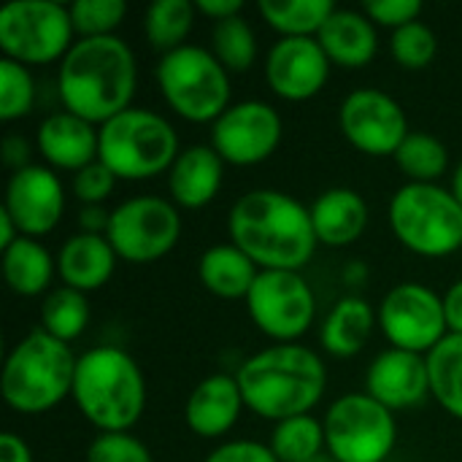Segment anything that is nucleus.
Masks as SVG:
<instances>
[{
	"label": "nucleus",
	"mask_w": 462,
	"mask_h": 462,
	"mask_svg": "<svg viewBox=\"0 0 462 462\" xmlns=\"http://www.w3.org/2000/svg\"><path fill=\"white\" fill-rule=\"evenodd\" d=\"M330 76V60L317 38H282L265 57V79L284 100L314 97Z\"/></svg>",
	"instance_id": "obj_17"
},
{
	"label": "nucleus",
	"mask_w": 462,
	"mask_h": 462,
	"mask_svg": "<svg viewBox=\"0 0 462 462\" xmlns=\"http://www.w3.org/2000/svg\"><path fill=\"white\" fill-rule=\"evenodd\" d=\"M35 106V81L27 65L8 57L0 60V119L14 122L27 116Z\"/></svg>",
	"instance_id": "obj_35"
},
{
	"label": "nucleus",
	"mask_w": 462,
	"mask_h": 462,
	"mask_svg": "<svg viewBox=\"0 0 462 462\" xmlns=\"http://www.w3.org/2000/svg\"><path fill=\"white\" fill-rule=\"evenodd\" d=\"M376 319L379 317L363 298H341L330 309V314L325 317L322 330H319L325 352H330L333 357L360 355L365 341L374 333Z\"/></svg>",
	"instance_id": "obj_26"
},
{
	"label": "nucleus",
	"mask_w": 462,
	"mask_h": 462,
	"mask_svg": "<svg viewBox=\"0 0 462 462\" xmlns=\"http://www.w3.org/2000/svg\"><path fill=\"white\" fill-rule=\"evenodd\" d=\"M211 51L227 70L244 73L257 60V35L241 14L222 19V22H214Z\"/></svg>",
	"instance_id": "obj_34"
},
{
	"label": "nucleus",
	"mask_w": 462,
	"mask_h": 462,
	"mask_svg": "<svg viewBox=\"0 0 462 462\" xmlns=\"http://www.w3.org/2000/svg\"><path fill=\"white\" fill-rule=\"evenodd\" d=\"M195 5L189 0H157L146 8L143 32L146 41L162 54L184 46V38L192 30Z\"/></svg>",
	"instance_id": "obj_30"
},
{
	"label": "nucleus",
	"mask_w": 462,
	"mask_h": 462,
	"mask_svg": "<svg viewBox=\"0 0 462 462\" xmlns=\"http://www.w3.org/2000/svg\"><path fill=\"white\" fill-rule=\"evenodd\" d=\"M395 238L422 257H447L462 246V206L439 184H403L390 200Z\"/></svg>",
	"instance_id": "obj_7"
},
{
	"label": "nucleus",
	"mask_w": 462,
	"mask_h": 462,
	"mask_svg": "<svg viewBox=\"0 0 462 462\" xmlns=\"http://www.w3.org/2000/svg\"><path fill=\"white\" fill-rule=\"evenodd\" d=\"M390 49H393V57L398 60V65H403L409 70H422L433 62V57L439 51V38L425 22H411L393 32Z\"/></svg>",
	"instance_id": "obj_37"
},
{
	"label": "nucleus",
	"mask_w": 462,
	"mask_h": 462,
	"mask_svg": "<svg viewBox=\"0 0 462 462\" xmlns=\"http://www.w3.org/2000/svg\"><path fill=\"white\" fill-rule=\"evenodd\" d=\"M338 125L344 138L371 157H395L409 135L406 111L382 89H355L346 95L338 111Z\"/></svg>",
	"instance_id": "obj_14"
},
{
	"label": "nucleus",
	"mask_w": 462,
	"mask_h": 462,
	"mask_svg": "<svg viewBox=\"0 0 462 462\" xmlns=\"http://www.w3.org/2000/svg\"><path fill=\"white\" fill-rule=\"evenodd\" d=\"M365 393L390 411L420 406L430 393L428 360L395 346L376 355L365 376Z\"/></svg>",
	"instance_id": "obj_18"
},
{
	"label": "nucleus",
	"mask_w": 462,
	"mask_h": 462,
	"mask_svg": "<svg viewBox=\"0 0 462 462\" xmlns=\"http://www.w3.org/2000/svg\"><path fill=\"white\" fill-rule=\"evenodd\" d=\"M252 322L279 344L300 338L317 317V298L298 271H260L246 295Z\"/></svg>",
	"instance_id": "obj_12"
},
{
	"label": "nucleus",
	"mask_w": 462,
	"mask_h": 462,
	"mask_svg": "<svg viewBox=\"0 0 462 462\" xmlns=\"http://www.w3.org/2000/svg\"><path fill=\"white\" fill-rule=\"evenodd\" d=\"M3 208L11 214L22 236H46L57 227L65 211L62 181L54 171L43 165H27L22 171H14L5 187Z\"/></svg>",
	"instance_id": "obj_16"
},
{
	"label": "nucleus",
	"mask_w": 462,
	"mask_h": 462,
	"mask_svg": "<svg viewBox=\"0 0 462 462\" xmlns=\"http://www.w3.org/2000/svg\"><path fill=\"white\" fill-rule=\"evenodd\" d=\"M363 11L374 24H384V27L398 30L403 24L420 22L422 3L420 0H365Z\"/></svg>",
	"instance_id": "obj_40"
},
{
	"label": "nucleus",
	"mask_w": 462,
	"mask_h": 462,
	"mask_svg": "<svg viewBox=\"0 0 462 462\" xmlns=\"http://www.w3.org/2000/svg\"><path fill=\"white\" fill-rule=\"evenodd\" d=\"M444 311H447V325L449 333L462 336V279L449 287V292L444 295Z\"/></svg>",
	"instance_id": "obj_45"
},
{
	"label": "nucleus",
	"mask_w": 462,
	"mask_h": 462,
	"mask_svg": "<svg viewBox=\"0 0 462 462\" xmlns=\"http://www.w3.org/2000/svg\"><path fill=\"white\" fill-rule=\"evenodd\" d=\"M244 406L246 403L238 379L227 374H214L189 393L184 420L187 428L200 439H219L238 422Z\"/></svg>",
	"instance_id": "obj_20"
},
{
	"label": "nucleus",
	"mask_w": 462,
	"mask_h": 462,
	"mask_svg": "<svg viewBox=\"0 0 462 462\" xmlns=\"http://www.w3.org/2000/svg\"><path fill=\"white\" fill-rule=\"evenodd\" d=\"M322 425L328 455L336 462H384L395 449V417L368 393L338 398Z\"/></svg>",
	"instance_id": "obj_9"
},
{
	"label": "nucleus",
	"mask_w": 462,
	"mask_h": 462,
	"mask_svg": "<svg viewBox=\"0 0 462 462\" xmlns=\"http://www.w3.org/2000/svg\"><path fill=\"white\" fill-rule=\"evenodd\" d=\"M76 357L43 328L27 333L3 368V398L19 414H43L73 393Z\"/></svg>",
	"instance_id": "obj_5"
},
{
	"label": "nucleus",
	"mask_w": 462,
	"mask_h": 462,
	"mask_svg": "<svg viewBox=\"0 0 462 462\" xmlns=\"http://www.w3.org/2000/svg\"><path fill=\"white\" fill-rule=\"evenodd\" d=\"M19 236H22V233H19V227L14 225L11 214H8L5 208H0V249L5 252V249H8Z\"/></svg>",
	"instance_id": "obj_47"
},
{
	"label": "nucleus",
	"mask_w": 462,
	"mask_h": 462,
	"mask_svg": "<svg viewBox=\"0 0 462 462\" xmlns=\"http://www.w3.org/2000/svg\"><path fill=\"white\" fill-rule=\"evenodd\" d=\"M38 152L49 165L79 173L81 168L97 162L100 130L70 111L49 114L38 127Z\"/></svg>",
	"instance_id": "obj_19"
},
{
	"label": "nucleus",
	"mask_w": 462,
	"mask_h": 462,
	"mask_svg": "<svg viewBox=\"0 0 462 462\" xmlns=\"http://www.w3.org/2000/svg\"><path fill=\"white\" fill-rule=\"evenodd\" d=\"M206 462H279L271 447L257 441H230L217 447Z\"/></svg>",
	"instance_id": "obj_41"
},
{
	"label": "nucleus",
	"mask_w": 462,
	"mask_h": 462,
	"mask_svg": "<svg viewBox=\"0 0 462 462\" xmlns=\"http://www.w3.org/2000/svg\"><path fill=\"white\" fill-rule=\"evenodd\" d=\"M89 322L87 295L73 287L51 290L41 306V328L62 344H70L84 333Z\"/></svg>",
	"instance_id": "obj_31"
},
{
	"label": "nucleus",
	"mask_w": 462,
	"mask_h": 462,
	"mask_svg": "<svg viewBox=\"0 0 462 462\" xmlns=\"http://www.w3.org/2000/svg\"><path fill=\"white\" fill-rule=\"evenodd\" d=\"M325 447V425L311 414L276 422L271 436V449L279 462H309L319 457Z\"/></svg>",
	"instance_id": "obj_32"
},
{
	"label": "nucleus",
	"mask_w": 462,
	"mask_h": 462,
	"mask_svg": "<svg viewBox=\"0 0 462 462\" xmlns=\"http://www.w3.org/2000/svg\"><path fill=\"white\" fill-rule=\"evenodd\" d=\"M227 233L260 271H300L319 244L311 208L279 189L241 195L230 208Z\"/></svg>",
	"instance_id": "obj_1"
},
{
	"label": "nucleus",
	"mask_w": 462,
	"mask_h": 462,
	"mask_svg": "<svg viewBox=\"0 0 462 462\" xmlns=\"http://www.w3.org/2000/svg\"><path fill=\"white\" fill-rule=\"evenodd\" d=\"M260 16L282 38H314L333 16V0H260Z\"/></svg>",
	"instance_id": "obj_28"
},
{
	"label": "nucleus",
	"mask_w": 462,
	"mask_h": 462,
	"mask_svg": "<svg viewBox=\"0 0 462 462\" xmlns=\"http://www.w3.org/2000/svg\"><path fill=\"white\" fill-rule=\"evenodd\" d=\"M79 225H81V233L106 236L111 225V211H106L103 206H84L79 211Z\"/></svg>",
	"instance_id": "obj_42"
},
{
	"label": "nucleus",
	"mask_w": 462,
	"mask_h": 462,
	"mask_svg": "<svg viewBox=\"0 0 462 462\" xmlns=\"http://www.w3.org/2000/svg\"><path fill=\"white\" fill-rule=\"evenodd\" d=\"M452 195L457 198V203L462 206V162L455 168V176H452Z\"/></svg>",
	"instance_id": "obj_48"
},
{
	"label": "nucleus",
	"mask_w": 462,
	"mask_h": 462,
	"mask_svg": "<svg viewBox=\"0 0 462 462\" xmlns=\"http://www.w3.org/2000/svg\"><path fill=\"white\" fill-rule=\"evenodd\" d=\"M70 8L54 0H16L0 11V49L22 65H46L70 51Z\"/></svg>",
	"instance_id": "obj_10"
},
{
	"label": "nucleus",
	"mask_w": 462,
	"mask_h": 462,
	"mask_svg": "<svg viewBox=\"0 0 462 462\" xmlns=\"http://www.w3.org/2000/svg\"><path fill=\"white\" fill-rule=\"evenodd\" d=\"M116 260L119 257L106 236L76 233L62 244L57 254V273L62 276L65 287L87 295L92 290H100L114 276Z\"/></svg>",
	"instance_id": "obj_22"
},
{
	"label": "nucleus",
	"mask_w": 462,
	"mask_h": 462,
	"mask_svg": "<svg viewBox=\"0 0 462 462\" xmlns=\"http://www.w3.org/2000/svg\"><path fill=\"white\" fill-rule=\"evenodd\" d=\"M73 401L103 433H127L143 414L146 382L138 363L116 346H95L76 363Z\"/></svg>",
	"instance_id": "obj_4"
},
{
	"label": "nucleus",
	"mask_w": 462,
	"mask_h": 462,
	"mask_svg": "<svg viewBox=\"0 0 462 462\" xmlns=\"http://www.w3.org/2000/svg\"><path fill=\"white\" fill-rule=\"evenodd\" d=\"M87 462H154L149 449L130 433H100L89 449Z\"/></svg>",
	"instance_id": "obj_38"
},
{
	"label": "nucleus",
	"mask_w": 462,
	"mask_h": 462,
	"mask_svg": "<svg viewBox=\"0 0 462 462\" xmlns=\"http://www.w3.org/2000/svg\"><path fill=\"white\" fill-rule=\"evenodd\" d=\"M317 241L325 246H349L368 227V203L349 187L325 189L311 206Z\"/></svg>",
	"instance_id": "obj_23"
},
{
	"label": "nucleus",
	"mask_w": 462,
	"mask_h": 462,
	"mask_svg": "<svg viewBox=\"0 0 462 462\" xmlns=\"http://www.w3.org/2000/svg\"><path fill=\"white\" fill-rule=\"evenodd\" d=\"M198 276L211 295L225 298V300H238L249 295L260 271L238 246L217 244L203 252L198 263Z\"/></svg>",
	"instance_id": "obj_25"
},
{
	"label": "nucleus",
	"mask_w": 462,
	"mask_h": 462,
	"mask_svg": "<svg viewBox=\"0 0 462 462\" xmlns=\"http://www.w3.org/2000/svg\"><path fill=\"white\" fill-rule=\"evenodd\" d=\"M3 160H5V165L8 168H14V171H22V168H27L30 162V143L24 141V138H19V135H8L5 141H3Z\"/></svg>",
	"instance_id": "obj_43"
},
{
	"label": "nucleus",
	"mask_w": 462,
	"mask_h": 462,
	"mask_svg": "<svg viewBox=\"0 0 462 462\" xmlns=\"http://www.w3.org/2000/svg\"><path fill=\"white\" fill-rule=\"evenodd\" d=\"M222 176L225 160L214 146H189L168 171V189L181 208H203L217 198Z\"/></svg>",
	"instance_id": "obj_21"
},
{
	"label": "nucleus",
	"mask_w": 462,
	"mask_h": 462,
	"mask_svg": "<svg viewBox=\"0 0 462 462\" xmlns=\"http://www.w3.org/2000/svg\"><path fill=\"white\" fill-rule=\"evenodd\" d=\"M309 462H336L333 457H325V455H319V457H314V460H309Z\"/></svg>",
	"instance_id": "obj_49"
},
{
	"label": "nucleus",
	"mask_w": 462,
	"mask_h": 462,
	"mask_svg": "<svg viewBox=\"0 0 462 462\" xmlns=\"http://www.w3.org/2000/svg\"><path fill=\"white\" fill-rule=\"evenodd\" d=\"M430 393L455 417L462 420V336L449 333L428 355Z\"/></svg>",
	"instance_id": "obj_29"
},
{
	"label": "nucleus",
	"mask_w": 462,
	"mask_h": 462,
	"mask_svg": "<svg viewBox=\"0 0 462 462\" xmlns=\"http://www.w3.org/2000/svg\"><path fill=\"white\" fill-rule=\"evenodd\" d=\"M379 325L395 349L414 355H430L449 336L444 298L417 282L398 284L384 295L379 306Z\"/></svg>",
	"instance_id": "obj_13"
},
{
	"label": "nucleus",
	"mask_w": 462,
	"mask_h": 462,
	"mask_svg": "<svg viewBox=\"0 0 462 462\" xmlns=\"http://www.w3.org/2000/svg\"><path fill=\"white\" fill-rule=\"evenodd\" d=\"M195 8L206 16H211L214 22H222V19H230V16H238L241 8H244V0H198Z\"/></svg>",
	"instance_id": "obj_44"
},
{
	"label": "nucleus",
	"mask_w": 462,
	"mask_h": 462,
	"mask_svg": "<svg viewBox=\"0 0 462 462\" xmlns=\"http://www.w3.org/2000/svg\"><path fill=\"white\" fill-rule=\"evenodd\" d=\"M282 143V116L263 100L233 103L211 125V146L225 162L257 165Z\"/></svg>",
	"instance_id": "obj_15"
},
{
	"label": "nucleus",
	"mask_w": 462,
	"mask_h": 462,
	"mask_svg": "<svg viewBox=\"0 0 462 462\" xmlns=\"http://www.w3.org/2000/svg\"><path fill=\"white\" fill-rule=\"evenodd\" d=\"M395 162L414 184H436L449 168V152L428 133H409L395 152Z\"/></svg>",
	"instance_id": "obj_33"
},
{
	"label": "nucleus",
	"mask_w": 462,
	"mask_h": 462,
	"mask_svg": "<svg viewBox=\"0 0 462 462\" xmlns=\"http://www.w3.org/2000/svg\"><path fill=\"white\" fill-rule=\"evenodd\" d=\"M116 176L97 160L87 168H81L79 173H73V195L84 203V206H103V200L111 195Z\"/></svg>",
	"instance_id": "obj_39"
},
{
	"label": "nucleus",
	"mask_w": 462,
	"mask_h": 462,
	"mask_svg": "<svg viewBox=\"0 0 462 462\" xmlns=\"http://www.w3.org/2000/svg\"><path fill=\"white\" fill-rule=\"evenodd\" d=\"M322 51L330 62L341 68H363L376 57L379 35L374 22L360 11L336 8L333 16L325 22V27L317 35Z\"/></svg>",
	"instance_id": "obj_24"
},
{
	"label": "nucleus",
	"mask_w": 462,
	"mask_h": 462,
	"mask_svg": "<svg viewBox=\"0 0 462 462\" xmlns=\"http://www.w3.org/2000/svg\"><path fill=\"white\" fill-rule=\"evenodd\" d=\"M179 135L171 122L146 108H127L100 125V162L116 179H152L173 168Z\"/></svg>",
	"instance_id": "obj_6"
},
{
	"label": "nucleus",
	"mask_w": 462,
	"mask_h": 462,
	"mask_svg": "<svg viewBox=\"0 0 462 462\" xmlns=\"http://www.w3.org/2000/svg\"><path fill=\"white\" fill-rule=\"evenodd\" d=\"M57 263L51 260L49 249L35 238L19 236L3 252V276L16 295L32 298L49 290Z\"/></svg>",
	"instance_id": "obj_27"
},
{
	"label": "nucleus",
	"mask_w": 462,
	"mask_h": 462,
	"mask_svg": "<svg viewBox=\"0 0 462 462\" xmlns=\"http://www.w3.org/2000/svg\"><path fill=\"white\" fill-rule=\"evenodd\" d=\"M0 462H32L30 447L16 433L0 436Z\"/></svg>",
	"instance_id": "obj_46"
},
{
	"label": "nucleus",
	"mask_w": 462,
	"mask_h": 462,
	"mask_svg": "<svg viewBox=\"0 0 462 462\" xmlns=\"http://www.w3.org/2000/svg\"><path fill=\"white\" fill-rule=\"evenodd\" d=\"M157 84L165 103L187 122H217L230 108L227 68L203 46H179L162 54Z\"/></svg>",
	"instance_id": "obj_8"
},
{
	"label": "nucleus",
	"mask_w": 462,
	"mask_h": 462,
	"mask_svg": "<svg viewBox=\"0 0 462 462\" xmlns=\"http://www.w3.org/2000/svg\"><path fill=\"white\" fill-rule=\"evenodd\" d=\"M127 14L125 0H76L70 5L73 30L81 38H106L122 24Z\"/></svg>",
	"instance_id": "obj_36"
},
{
	"label": "nucleus",
	"mask_w": 462,
	"mask_h": 462,
	"mask_svg": "<svg viewBox=\"0 0 462 462\" xmlns=\"http://www.w3.org/2000/svg\"><path fill=\"white\" fill-rule=\"evenodd\" d=\"M138 84V65L130 46L116 38H81L60 62V97L65 111L106 125L130 108Z\"/></svg>",
	"instance_id": "obj_2"
},
{
	"label": "nucleus",
	"mask_w": 462,
	"mask_h": 462,
	"mask_svg": "<svg viewBox=\"0 0 462 462\" xmlns=\"http://www.w3.org/2000/svg\"><path fill=\"white\" fill-rule=\"evenodd\" d=\"M181 236V217L176 206L165 198H130L111 211V225L106 238L111 241L116 257L146 265L165 257Z\"/></svg>",
	"instance_id": "obj_11"
},
{
	"label": "nucleus",
	"mask_w": 462,
	"mask_h": 462,
	"mask_svg": "<svg viewBox=\"0 0 462 462\" xmlns=\"http://www.w3.org/2000/svg\"><path fill=\"white\" fill-rule=\"evenodd\" d=\"M236 379L244 403L273 422L309 414L328 387V371L319 355L298 344L257 352L238 368Z\"/></svg>",
	"instance_id": "obj_3"
}]
</instances>
